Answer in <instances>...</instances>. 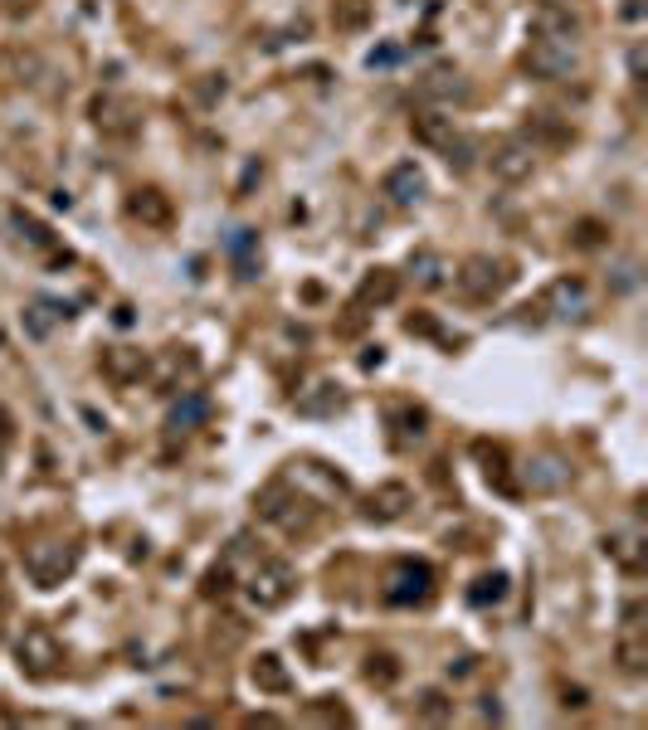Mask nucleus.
I'll return each instance as SVG.
<instances>
[{
    "instance_id": "1",
    "label": "nucleus",
    "mask_w": 648,
    "mask_h": 730,
    "mask_svg": "<svg viewBox=\"0 0 648 730\" xmlns=\"http://www.w3.org/2000/svg\"><path fill=\"white\" fill-rule=\"evenodd\" d=\"M454 283L468 302H493V297H502L507 283H512V263H507V258H493V254H473V258L458 263Z\"/></svg>"
},
{
    "instance_id": "2",
    "label": "nucleus",
    "mask_w": 648,
    "mask_h": 730,
    "mask_svg": "<svg viewBox=\"0 0 648 730\" xmlns=\"http://www.w3.org/2000/svg\"><path fill=\"white\" fill-rule=\"evenodd\" d=\"M244 594H249V604H254L259 614H273V609H283V604L298 594V570H293L288 560H264V565L249 575Z\"/></svg>"
},
{
    "instance_id": "3",
    "label": "nucleus",
    "mask_w": 648,
    "mask_h": 730,
    "mask_svg": "<svg viewBox=\"0 0 648 730\" xmlns=\"http://www.w3.org/2000/svg\"><path fill=\"white\" fill-rule=\"evenodd\" d=\"M522 64H527V73L541 78V83H566V78L580 73V49H575V44H561V39L536 35L532 44H527V54H522Z\"/></svg>"
},
{
    "instance_id": "4",
    "label": "nucleus",
    "mask_w": 648,
    "mask_h": 730,
    "mask_svg": "<svg viewBox=\"0 0 648 730\" xmlns=\"http://www.w3.org/2000/svg\"><path fill=\"white\" fill-rule=\"evenodd\" d=\"M74 565H78V546H64V541H39V546L25 550V575L39 589L64 584V575H74Z\"/></svg>"
},
{
    "instance_id": "5",
    "label": "nucleus",
    "mask_w": 648,
    "mask_h": 730,
    "mask_svg": "<svg viewBox=\"0 0 648 730\" xmlns=\"http://www.w3.org/2000/svg\"><path fill=\"white\" fill-rule=\"evenodd\" d=\"M15 657H20V667H25L30 677H54L59 662H64V648H59V638H54L44 623H30V628L20 633V643H15Z\"/></svg>"
},
{
    "instance_id": "6",
    "label": "nucleus",
    "mask_w": 648,
    "mask_h": 730,
    "mask_svg": "<svg viewBox=\"0 0 648 730\" xmlns=\"http://www.w3.org/2000/svg\"><path fill=\"white\" fill-rule=\"evenodd\" d=\"M614 657H619V667L629 672V677H644L648 672V633H644V599H634L629 609H624V633H619V643H614Z\"/></svg>"
},
{
    "instance_id": "7",
    "label": "nucleus",
    "mask_w": 648,
    "mask_h": 730,
    "mask_svg": "<svg viewBox=\"0 0 648 730\" xmlns=\"http://www.w3.org/2000/svg\"><path fill=\"white\" fill-rule=\"evenodd\" d=\"M381 195L395 205V210H415V205H424V195H429V181H424V171L415 161H395V166L385 171Z\"/></svg>"
},
{
    "instance_id": "8",
    "label": "nucleus",
    "mask_w": 648,
    "mask_h": 730,
    "mask_svg": "<svg viewBox=\"0 0 648 730\" xmlns=\"http://www.w3.org/2000/svg\"><path fill=\"white\" fill-rule=\"evenodd\" d=\"M488 171H493V181H502V185L532 181V171H536V151H532V142L512 137V142L493 146V156H488Z\"/></svg>"
},
{
    "instance_id": "9",
    "label": "nucleus",
    "mask_w": 648,
    "mask_h": 730,
    "mask_svg": "<svg viewBox=\"0 0 648 730\" xmlns=\"http://www.w3.org/2000/svg\"><path fill=\"white\" fill-rule=\"evenodd\" d=\"M429 589H434V570L420 565V560H400V565L390 570L385 599H390V604H424Z\"/></svg>"
},
{
    "instance_id": "10",
    "label": "nucleus",
    "mask_w": 648,
    "mask_h": 730,
    "mask_svg": "<svg viewBox=\"0 0 648 730\" xmlns=\"http://www.w3.org/2000/svg\"><path fill=\"white\" fill-rule=\"evenodd\" d=\"M410 507H415V492L405 482H381V487L366 492V516L371 521H400Z\"/></svg>"
},
{
    "instance_id": "11",
    "label": "nucleus",
    "mask_w": 648,
    "mask_h": 730,
    "mask_svg": "<svg viewBox=\"0 0 648 730\" xmlns=\"http://www.w3.org/2000/svg\"><path fill=\"white\" fill-rule=\"evenodd\" d=\"M532 30L541 39H561V44H575L585 25H580V15H571L566 5H541V10H536V20H532Z\"/></svg>"
},
{
    "instance_id": "12",
    "label": "nucleus",
    "mask_w": 648,
    "mask_h": 730,
    "mask_svg": "<svg viewBox=\"0 0 648 730\" xmlns=\"http://www.w3.org/2000/svg\"><path fill=\"white\" fill-rule=\"evenodd\" d=\"M605 555H610L619 570H629V575H639L648 565V546H644L639 531H610V536H605Z\"/></svg>"
},
{
    "instance_id": "13",
    "label": "nucleus",
    "mask_w": 648,
    "mask_h": 730,
    "mask_svg": "<svg viewBox=\"0 0 648 730\" xmlns=\"http://www.w3.org/2000/svg\"><path fill=\"white\" fill-rule=\"evenodd\" d=\"M527 487L532 492H561V487H571V463L556 458V453H541V458L527 463Z\"/></svg>"
},
{
    "instance_id": "14",
    "label": "nucleus",
    "mask_w": 648,
    "mask_h": 730,
    "mask_svg": "<svg viewBox=\"0 0 648 730\" xmlns=\"http://www.w3.org/2000/svg\"><path fill=\"white\" fill-rule=\"evenodd\" d=\"M127 215L142 219V224H152V229H166L171 224V195H161L156 185H147V190H132V200H127Z\"/></svg>"
},
{
    "instance_id": "15",
    "label": "nucleus",
    "mask_w": 648,
    "mask_h": 730,
    "mask_svg": "<svg viewBox=\"0 0 648 730\" xmlns=\"http://www.w3.org/2000/svg\"><path fill=\"white\" fill-rule=\"evenodd\" d=\"M249 677H254V687H259V692H268V696L293 692V672H288V662H283L278 653H259V657H254Z\"/></svg>"
},
{
    "instance_id": "16",
    "label": "nucleus",
    "mask_w": 648,
    "mask_h": 730,
    "mask_svg": "<svg viewBox=\"0 0 648 730\" xmlns=\"http://www.w3.org/2000/svg\"><path fill=\"white\" fill-rule=\"evenodd\" d=\"M541 307H551L556 317H580L585 307H590V292L580 278H556L551 288H546V302Z\"/></svg>"
},
{
    "instance_id": "17",
    "label": "nucleus",
    "mask_w": 648,
    "mask_h": 730,
    "mask_svg": "<svg viewBox=\"0 0 648 730\" xmlns=\"http://www.w3.org/2000/svg\"><path fill=\"white\" fill-rule=\"evenodd\" d=\"M93 122L108 137H132L137 132V112H132V103H122V98H98L93 103Z\"/></svg>"
},
{
    "instance_id": "18",
    "label": "nucleus",
    "mask_w": 648,
    "mask_h": 730,
    "mask_svg": "<svg viewBox=\"0 0 648 730\" xmlns=\"http://www.w3.org/2000/svg\"><path fill=\"white\" fill-rule=\"evenodd\" d=\"M103 375L117 385H132V380L147 375V356L132 351V346H113V351H103Z\"/></svg>"
},
{
    "instance_id": "19",
    "label": "nucleus",
    "mask_w": 648,
    "mask_h": 730,
    "mask_svg": "<svg viewBox=\"0 0 648 730\" xmlns=\"http://www.w3.org/2000/svg\"><path fill=\"white\" fill-rule=\"evenodd\" d=\"M410 132H415V142L434 146V151H444V146L458 137L454 117H444V112H415V122H410Z\"/></svg>"
},
{
    "instance_id": "20",
    "label": "nucleus",
    "mask_w": 648,
    "mask_h": 730,
    "mask_svg": "<svg viewBox=\"0 0 648 730\" xmlns=\"http://www.w3.org/2000/svg\"><path fill=\"white\" fill-rule=\"evenodd\" d=\"M420 93L434 98V103H463V98H468V83H463L458 69H434L420 78Z\"/></svg>"
},
{
    "instance_id": "21",
    "label": "nucleus",
    "mask_w": 648,
    "mask_h": 730,
    "mask_svg": "<svg viewBox=\"0 0 648 730\" xmlns=\"http://www.w3.org/2000/svg\"><path fill=\"white\" fill-rule=\"evenodd\" d=\"M395 292H400V278L390 268H371L361 278V288H356V302L361 307H385V302H395Z\"/></svg>"
},
{
    "instance_id": "22",
    "label": "nucleus",
    "mask_w": 648,
    "mask_h": 730,
    "mask_svg": "<svg viewBox=\"0 0 648 730\" xmlns=\"http://www.w3.org/2000/svg\"><path fill=\"white\" fill-rule=\"evenodd\" d=\"M410 273H415V283H420V288H444V283H449V273H454V268H449V263H444V254H434V249H415V254H410Z\"/></svg>"
},
{
    "instance_id": "23",
    "label": "nucleus",
    "mask_w": 648,
    "mask_h": 730,
    "mask_svg": "<svg viewBox=\"0 0 648 730\" xmlns=\"http://www.w3.org/2000/svg\"><path fill=\"white\" fill-rule=\"evenodd\" d=\"M346 395L332 385V380H322V385H312V395H303L298 400V414H307V419H327V414H342Z\"/></svg>"
},
{
    "instance_id": "24",
    "label": "nucleus",
    "mask_w": 648,
    "mask_h": 730,
    "mask_svg": "<svg viewBox=\"0 0 648 730\" xmlns=\"http://www.w3.org/2000/svg\"><path fill=\"white\" fill-rule=\"evenodd\" d=\"M366 20H371V0H337V5H332V25L346 30V35L366 30Z\"/></svg>"
},
{
    "instance_id": "25",
    "label": "nucleus",
    "mask_w": 648,
    "mask_h": 730,
    "mask_svg": "<svg viewBox=\"0 0 648 730\" xmlns=\"http://www.w3.org/2000/svg\"><path fill=\"white\" fill-rule=\"evenodd\" d=\"M205 419H210V400L205 395H186V400L171 409V429H195Z\"/></svg>"
},
{
    "instance_id": "26",
    "label": "nucleus",
    "mask_w": 648,
    "mask_h": 730,
    "mask_svg": "<svg viewBox=\"0 0 648 730\" xmlns=\"http://www.w3.org/2000/svg\"><path fill=\"white\" fill-rule=\"evenodd\" d=\"M502 594H507V575H483V580L473 584V589H468V599H473V604H478V609H488V604H502Z\"/></svg>"
},
{
    "instance_id": "27",
    "label": "nucleus",
    "mask_w": 648,
    "mask_h": 730,
    "mask_svg": "<svg viewBox=\"0 0 648 730\" xmlns=\"http://www.w3.org/2000/svg\"><path fill=\"white\" fill-rule=\"evenodd\" d=\"M439 156H444V161H449L454 171H468V166H473V156H478V146H473L468 137H463V132H458V137H454L449 146H444Z\"/></svg>"
},
{
    "instance_id": "28",
    "label": "nucleus",
    "mask_w": 648,
    "mask_h": 730,
    "mask_svg": "<svg viewBox=\"0 0 648 730\" xmlns=\"http://www.w3.org/2000/svg\"><path fill=\"white\" fill-rule=\"evenodd\" d=\"M395 419L405 424V429H400V438H405V443H410V438H424V424H429V414H424V409L405 404V409H395Z\"/></svg>"
},
{
    "instance_id": "29",
    "label": "nucleus",
    "mask_w": 648,
    "mask_h": 730,
    "mask_svg": "<svg viewBox=\"0 0 648 730\" xmlns=\"http://www.w3.org/2000/svg\"><path fill=\"white\" fill-rule=\"evenodd\" d=\"M449 711H454V706H449L439 692H424L420 696V716H424V721H449Z\"/></svg>"
},
{
    "instance_id": "30",
    "label": "nucleus",
    "mask_w": 648,
    "mask_h": 730,
    "mask_svg": "<svg viewBox=\"0 0 648 730\" xmlns=\"http://www.w3.org/2000/svg\"><path fill=\"white\" fill-rule=\"evenodd\" d=\"M366 677H371V682H395V677H400V667H395V657H371V667H366Z\"/></svg>"
},
{
    "instance_id": "31",
    "label": "nucleus",
    "mask_w": 648,
    "mask_h": 730,
    "mask_svg": "<svg viewBox=\"0 0 648 730\" xmlns=\"http://www.w3.org/2000/svg\"><path fill=\"white\" fill-rule=\"evenodd\" d=\"M575 229H580V234H575V244H580V249H595V244H600V234H605L595 219H580Z\"/></svg>"
},
{
    "instance_id": "32",
    "label": "nucleus",
    "mask_w": 648,
    "mask_h": 730,
    "mask_svg": "<svg viewBox=\"0 0 648 730\" xmlns=\"http://www.w3.org/2000/svg\"><path fill=\"white\" fill-rule=\"evenodd\" d=\"M629 78H634V83H644V44H634V49H629Z\"/></svg>"
},
{
    "instance_id": "33",
    "label": "nucleus",
    "mask_w": 648,
    "mask_h": 730,
    "mask_svg": "<svg viewBox=\"0 0 648 730\" xmlns=\"http://www.w3.org/2000/svg\"><path fill=\"white\" fill-rule=\"evenodd\" d=\"M229 589V570L220 565V570H210V584H205V594H225Z\"/></svg>"
},
{
    "instance_id": "34",
    "label": "nucleus",
    "mask_w": 648,
    "mask_h": 730,
    "mask_svg": "<svg viewBox=\"0 0 648 730\" xmlns=\"http://www.w3.org/2000/svg\"><path fill=\"white\" fill-rule=\"evenodd\" d=\"M5 453H10V419H5V409H0V468H5Z\"/></svg>"
},
{
    "instance_id": "35",
    "label": "nucleus",
    "mask_w": 648,
    "mask_h": 730,
    "mask_svg": "<svg viewBox=\"0 0 648 730\" xmlns=\"http://www.w3.org/2000/svg\"><path fill=\"white\" fill-rule=\"evenodd\" d=\"M395 59H400V49H376V54H371V59H366V64H371V69H376V64H395Z\"/></svg>"
},
{
    "instance_id": "36",
    "label": "nucleus",
    "mask_w": 648,
    "mask_h": 730,
    "mask_svg": "<svg viewBox=\"0 0 648 730\" xmlns=\"http://www.w3.org/2000/svg\"><path fill=\"white\" fill-rule=\"evenodd\" d=\"M639 15H644V5H639V0H629V5H624V20H639Z\"/></svg>"
},
{
    "instance_id": "37",
    "label": "nucleus",
    "mask_w": 648,
    "mask_h": 730,
    "mask_svg": "<svg viewBox=\"0 0 648 730\" xmlns=\"http://www.w3.org/2000/svg\"><path fill=\"white\" fill-rule=\"evenodd\" d=\"M0 604H5V584H0Z\"/></svg>"
}]
</instances>
